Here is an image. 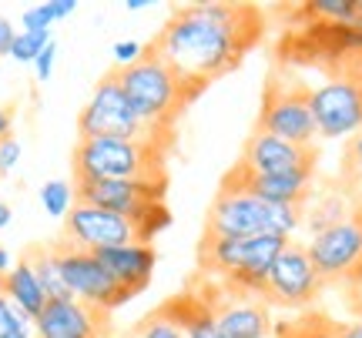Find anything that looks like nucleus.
Returning <instances> with one entry per match:
<instances>
[{"label": "nucleus", "instance_id": "obj_13", "mask_svg": "<svg viewBox=\"0 0 362 338\" xmlns=\"http://www.w3.org/2000/svg\"><path fill=\"white\" fill-rule=\"evenodd\" d=\"M319 157H322V151L315 144L305 147V144L282 141V138H275L269 131L252 128V134L242 144L238 161L245 168H252L255 174H288V171H315Z\"/></svg>", "mask_w": 362, "mask_h": 338}, {"label": "nucleus", "instance_id": "obj_24", "mask_svg": "<svg viewBox=\"0 0 362 338\" xmlns=\"http://www.w3.org/2000/svg\"><path fill=\"white\" fill-rule=\"evenodd\" d=\"M0 338H37L34 322L7 295H0Z\"/></svg>", "mask_w": 362, "mask_h": 338}, {"label": "nucleus", "instance_id": "obj_3", "mask_svg": "<svg viewBox=\"0 0 362 338\" xmlns=\"http://www.w3.org/2000/svg\"><path fill=\"white\" fill-rule=\"evenodd\" d=\"M115 74L124 97L138 111V117L158 131H168V134H178V121L198 101L185 87V80L165 61H158L148 47H144L141 61H134L131 67H115Z\"/></svg>", "mask_w": 362, "mask_h": 338}, {"label": "nucleus", "instance_id": "obj_26", "mask_svg": "<svg viewBox=\"0 0 362 338\" xmlns=\"http://www.w3.org/2000/svg\"><path fill=\"white\" fill-rule=\"evenodd\" d=\"M40 205H44V211H47L51 218H61V222H64L67 211L74 208V184L47 181L40 188Z\"/></svg>", "mask_w": 362, "mask_h": 338}, {"label": "nucleus", "instance_id": "obj_31", "mask_svg": "<svg viewBox=\"0 0 362 338\" xmlns=\"http://www.w3.org/2000/svg\"><path fill=\"white\" fill-rule=\"evenodd\" d=\"M54 57H57V40H51L44 54H40L37 61H34V71H37V80H47L54 74Z\"/></svg>", "mask_w": 362, "mask_h": 338}, {"label": "nucleus", "instance_id": "obj_23", "mask_svg": "<svg viewBox=\"0 0 362 338\" xmlns=\"http://www.w3.org/2000/svg\"><path fill=\"white\" fill-rule=\"evenodd\" d=\"M74 11H78V0H47V4H37L21 13V27L24 30H51L54 20H64Z\"/></svg>", "mask_w": 362, "mask_h": 338}, {"label": "nucleus", "instance_id": "obj_25", "mask_svg": "<svg viewBox=\"0 0 362 338\" xmlns=\"http://www.w3.org/2000/svg\"><path fill=\"white\" fill-rule=\"evenodd\" d=\"M128 338H185V335H181V328L171 322L168 315L161 312V308H155V312H148L144 318L134 322Z\"/></svg>", "mask_w": 362, "mask_h": 338}, {"label": "nucleus", "instance_id": "obj_33", "mask_svg": "<svg viewBox=\"0 0 362 338\" xmlns=\"http://www.w3.org/2000/svg\"><path fill=\"white\" fill-rule=\"evenodd\" d=\"M13 138V114L7 107H0V141H7Z\"/></svg>", "mask_w": 362, "mask_h": 338}, {"label": "nucleus", "instance_id": "obj_15", "mask_svg": "<svg viewBox=\"0 0 362 338\" xmlns=\"http://www.w3.org/2000/svg\"><path fill=\"white\" fill-rule=\"evenodd\" d=\"M37 338H101L107 332L98 315L78 298L67 301H47V308L34 322Z\"/></svg>", "mask_w": 362, "mask_h": 338}, {"label": "nucleus", "instance_id": "obj_28", "mask_svg": "<svg viewBox=\"0 0 362 338\" xmlns=\"http://www.w3.org/2000/svg\"><path fill=\"white\" fill-rule=\"evenodd\" d=\"M342 291H346V301H349V308L356 312V318H362V261L342 278Z\"/></svg>", "mask_w": 362, "mask_h": 338}, {"label": "nucleus", "instance_id": "obj_11", "mask_svg": "<svg viewBox=\"0 0 362 338\" xmlns=\"http://www.w3.org/2000/svg\"><path fill=\"white\" fill-rule=\"evenodd\" d=\"M61 241L84 251H104V248H124V245H144L138 224L111 215V211L90 208V205H74L67 211L64 228L57 234Z\"/></svg>", "mask_w": 362, "mask_h": 338}, {"label": "nucleus", "instance_id": "obj_21", "mask_svg": "<svg viewBox=\"0 0 362 338\" xmlns=\"http://www.w3.org/2000/svg\"><path fill=\"white\" fill-rule=\"evenodd\" d=\"M332 181H336V188L346 195L352 211H362V131L346 141L342 157H339V174Z\"/></svg>", "mask_w": 362, "mask_h": 338}, {"label": "nucleus", "instance_id": "obj_7", "mask_svg": "<svg viewBox=\"0 0 362 338\" xmlns=\"http://www.w3.org/2000/svg\"><path fill=\"white\" fill-rule=\"evenodd\" d=\"M325 80L312 87V117L325 141L352 138L362 131V51L325 67Z\"/></svg>", "mask_w": 362, "mask_h": 338}, {"label": "nucleus", "instance_id": "obj_27", "mask_svg": "<svg viewBox=\"0 0 362 338\" xmlns=\"http://www.w3.org/2000/svg\"><path fill=\"white\" fill-rule=\"evenodd\" d=\"M51 40H54L51 30H21L17 40H13V47H11V57L21 61V64H34Z\"/></svg>", "mask_w": 362, "mask_h": 338}, {"label": "nucleus", "instance_id": "obj_35", "mask_svg": "<svg viewBox=\"0 0 362 338\" xmlns=\"http://www.w3.org/2000/svg\"><path fill=\"white\" fill-rule=\"evenodd\" d=\"M346 338H362V318H356V322H346Z\"/></svg>", "mask_w": 362, "mask_h": 338}, {"label": "nucleus", "instance_id": "obj_38", "mask_svg": "<svg viewBox=\"0 0 362 338\" xmlns=\"http://www.w3.org/2000/svg\"><path fill=\"white\" fill-rule=\"evenodd\" d=\"M359 24H362V0H359Z\"/></svg>", "mask_w": 362, "mask_h": 338}, {"label": "nucleus", "instance_id": "obj_18", "mask_svg": "<svg viewBox=\"0 0 362 338\" xmlns=\"http://www.w3.org/2000/svg\"><path fill=\"white\" fill-rule=\"evenodd\" d=\"M349 215H352V205L346 201V195L336 188V181H325L319 195H315V184H312L309 198H305V218H302V224L312 234H319L325 228H332V224L346 222Z\"/></svg>", "mask_w": 362, "mask_h": 338}, {"label": "nucleus", "instance_id": "obj_16", "mask_svg": "<svg viewBox=\"0 0 362 338\" xmlns=\"http://www.w3.org/2000/svg\"><path fill=\"white\" fill-rule=\"evenodd\" d=\"M98 261L111 272L121 288H128L131 295H141L151 274H155L158 265V251L155 245H124V248H104V251H94Z\"/></svg>", "mask_w": 362, "mask_h": 338}, {"label": "nucleus", "instance_id": "obj_5", "mask_svg": "<svg viewBox=\"0 0 362 338\" xmlns=\"http://www.w3.org/2000/svg\"><path fill=\"white\" fill-rule=\"evenodd\" d=\"M78 138H121V141H148L158 144L175 155V144H178V134H168V131H158L151 124H144L138 111L131 107V101L124 97L121 84H117L115 67L101 74V80L94 84V94L90 101L81 107L78 114Z\"/></svg>", "mask_w": 362, "mask_h": 338}, {"label": "nucleus", "instance_id": "obj_36", "mask_svg": "<svg viewBox=\"0 0 362 338\" xmlns=\"http://www.w3.org/2000/svg\"><path fill=\"white\" fill-rule=\"evenodd\" d=\"M11 218H13L11 205H7V201H0V228H7V224H11Z\"/></svg>", "mask_w": 362, "mask_h": 338}, {"label": "nucleus", "instance_id": "obj_2", "mask_svg": "<svg viewBox=\"0 0 362 338\" xmlns=\"http://www.w3.org/2000/svg\"><path fill=\"white\" fill-rule=\"evenodd\" d=\"M171 151L148 141L78 138L71 151L74 181H148L168 184Z\"/></svg>", "mask_w": 362, "mask_h": 338}, {"label": "nucleus", "instance_id": "obj_4", "mask_svg": "<svg viewBox=\"0 0 362 338\" xmlns=\"http://www.w3.org/2000/svg\"><path fill=\"white\" fill-rule=\"evenodd\" d=\"M305 205H275L242 191H215V201L205 215V231L211 238H259V234H279L292 238L302 228Z\"/></svg>", "mask_w": 362, "mask_h": 338}, {"label": "nucleus", "instance_id": "obj_12", "mask_svg": "<svg viewBox=\"0 0 362 338\" xmlns=\"http://www.w3.org/2000/svg\"><path fill=\"white\" fill-rule=\"evenodd\" d=\"M305 248L322 282H342L362 261V211H352L346 222L312 234Z\"/></svg>", "mask_w": 362, "mask_h": 338}, {"label": "nucleus", "instance_id": "obj_30", "mask_svg": "<svg viewBox=\"0 0 362 338\" xmlns=\"http://www.w3.org/2000/svg\"><path fill=\"white\" fill-rule=\"evenodd\" d=\"M17 161H21V141H17V138L0 141V178L11 174V171L17 168Z\"/></svg>", "mask_w": 362, "mask_h": 338}, {"label": "nucleus", "instance_id": "obj_17", "mask_svg": "<svg viewBox=\"0 0 362 338\" xmlns=\"http://www.w3.org/2000/svg\"><path fill=\"white\" fill-rule=\"evenodd\" d=\"M158 308L181 328V335L185 338H225L221 335V328H218V322H215L211 305H208L192 285H185L181 291H175V295L165 298Z\"/></svg>", "mask_w": 362, "mask_h": 338}, {"label": "nucleus", "instance_id": "obj_29", "mask_svg": "<svg viewBox=\"0 0 362 338\" xmlns=\"http://www.w3.org/2000/svg\"><path fill=\"white\" fill-rule=\"evenodd\" d=\"M148 44H141V40H117L115 47H111V57H115L117 67H131L134 61H141V54Z\"/></svg>", "mask_w": 362, "mask_h": 338}, {"label": "nucleus", "instance_id": "obj_34", "mask_svg": "<svg viewBox=\"0 0 362 338\" xmlns=\"http://www.w3.org/2000/svg\"><path fill=\"white\" fill-rule=\"evenodd\" d=\"M7 274H11V251L0 248V278H7Z\"/></svg>", "mask_w": 362, "mask_h": 338}, {"label": "nucleus", "instance_id": "obj_9", "mask_svg": "<svg viewBox=\"0 0 362 338\" xmlns=\"http://www.w3.org/2000/svg\"><path fill=\"white\" fill-rule=\"evenodd\" d=\"M322 288L325 282L312 265L309 248L298 245V241H288L279 251V258L272 261L262 301L269 308H309L312 301L322 295Z\"/></svg>", "mask_w": 362, "mask_h": 338}, {"label": "nucleus", "instance_id": "obj_6", "mask_svg": "<svg viewBox=\"0 0 362 338\" xmlns=\"http://www.w3.org/2000/svg\"><path fill=\"white\" fill-rule=\"evenodd\" d=\"M259 131H269L282 141L292 144H315L319 131H315V117H312V87L298 78V71L275 64L265 78L262 87V104H259Z\"/></svg>", "mask_w": 362, "mask_h": 338}, {"label": "nucleus", "instance_id": "obj_1", "mask_svg": "<svg viewBox=\"0 0 362 338\" xmlns=\"http://www.w3.org/2000/svg\"><path fill=\"white\" fill-rule=\"evenodd\" d=\"M265 27L269 20L255 4H185L175 7L161 30L148 40V51L165 61L194 97H202L215 80L238 71L265 37Z\"/></svg>", "mask_w": 362, "mask_h": 338}, {"label": "nucleus", "instance_id": "obj_14", "mask_svg": "<svg viewBox=\"0 0 362 338\" xmlns=\"http://www.w3.org/2000/svg\"><path fill=\"white\" fill-rule=\"evenodd\" d=\"M312 184H315V171H288V174H255L245 168L242 161H235L232 168L221 174L218 188L221 191H242V195H255L262 201H275V205H305Z\"/></svg>", "mask_w": 362, "mask_h": 338}, {"label": "nucleus", "instance_id": "obj_32", "mask_svg": "<svg viewBox=\"0 0 362 338\" xmlns=\"http://www.w3.org/2000/svg\"><path fill=\"white\" fill-rule=\"evenodd\" d=\"M13 40H17V30H13V24L0 13V57H4V54H11Z\"/></svg>", "mask_w": 362, "mask_h": 338}, {"label": "nucleus", "instance_id": "obj_22", "mask_svg": "<svg viewBox=\"0 0 362 338\" xmlns=\"http://www.w3.org/2000/svg\"><path fill=\"white\" fill-rule=\"evenodd\" d=\"M24 258L30 261V268H34V274H37V282H40V288H44L47 301H67V298H74V295H71V288H67V282H64V272H61L57 255H54L51 245L30 248Z\"/></svg>", "mask_w": 362, "mask_h": 338}, {"label": "nucleus", "instance_id": "obj_20", "mask_svg": "<svg viewBox=\"0 0 362 338\" xmlns=\"http://www.w3.org/2000/svg\"><path fill=\"white\" fill-rule=\"evenodd\" d=\"M275 335L279 338H346V322H336L332 315L305 308V312L296 315V318L279 322V325H275Z\"/></svg>", "mask_w": 362, "mask_h": 338}, {"label": "nucleus", "instance_id": "obj_37", "mask_svg": "<svg viewBox=\"0 0 362 338\" xmlns=\"http://www.w3.org/2000/svg\"><path fill=\"white\" fill-rule=\"evenodd\" d=\"M124 7L128 11H144V7H151V0H124Z\"/></svg>", "mask_w": 362, "mask_h": 338}, {"label": "nucleus", "instance_id": "obj_19", "mask_svg": "<svg viewBox=\"0 0 362 338\" xmlns=\"http://www.w3.org/2000/svg\"><path fill=\"white\" fill-rule=\"evenodd\" d=\"M4 295L24 312L30 322H37L40 312L47 308V295H44V288H40L37 274H34V268H30L27 258L17 261L11 268V274L4 278Z\"/></svg>", "mask_w": 362, "mask_h": 338}, {"label": "nucleus", "instance_id": "obj_8", "mask_svg": "<svg viewBox=\"0 0 362 338\" xmlns=\"http://www.w3.org/2000/svg\"><path fill=\"white\" fill-rule=\"evenodd\" d=\"M51 248H54V255H57V265H61V272H64V282H67V288H71V295H74L81 305H88L104 325L111 322V315H115L121 305H128V301L134 298L128 288H121L115 278H111V272L98 261L94 251L67 245L61 238H57Z\"/></svg>", "mask_w": 362, "mask_h": 338}, {"label": "nucleus", "instance_id": "obj_10", "mask_svg": "<svg viewBox=\"0 0 362 338\" xmlns=\"http://www.w3.org/2000/svg\"><path fill=\"white\" fill-rule=\"evenodd\" d=\"M188 285L211 305L215 322H218V328H221V335L225 338H272L275 335L272 312H269L265 301L228 295L215 278H205V274H198V272L188 278Z\"/></svg>", "mask_w": 362, "mask_h": 338}, {"label": "nucleus", "instance_id": "obj_40", "mask_svg": "<svg viewBox=\"0 0 362 338\" xmlns=\"http://www.w3.org/2000/svg\"><path fill=\"white\" fill-rule=\"evenodd\" d=\"M272 338H279V335H272Z\"/></svg>", "mask_w": 362, "mask_h": 338}, {"label": "nucleus", "instance_id": "obj_39", "mask_svg": "<svg viewBox=\"0 0 362 338\" xmlns=\"http://www.w3.org/2000/svg\"><path fill=\"white\" fill-rule=\"evenodd\" d=\"M0 295H4V278H0Z\"/></svg>", "mask_w": 362, "mask_h": 338}]
</instances>
